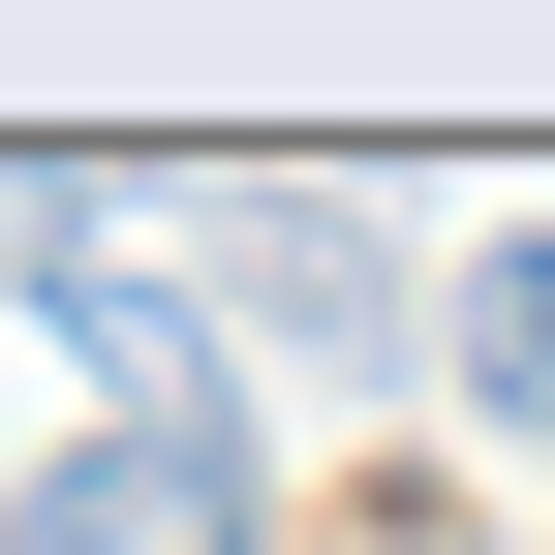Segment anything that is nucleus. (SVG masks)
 <instances>
[{
    "label": "nucleus",
    "mask_w": 555,
    "mask_h": 555,
    "mask_svg": "<svg viewBox=\"0 0 555 555\" xmlns=\"http://www.w3.org/2000/svg\"><path fill=\"white\" fill-rule=\"evenodd\" d=\"M433 339H463V401L555 463V247H463V309H433Z\"/></svg>",
    "instance_id": "nucleus-2"
},
{
    "label": "nucleus",
    "mask_w": 555,
    "mask_h": 555,
    "mask_svg": "<svg viewBox=\"0 0 555 555\" xmlns=\"http://www.w3.org/2000/svg\"><path fill=\"white\" fill-rule=\"evenodd\" d=\"M0 555H278V494H247V433H62L0 494Z\"/></svg>",
    "instance_id": "nucleus-1"
}]
</instances>
